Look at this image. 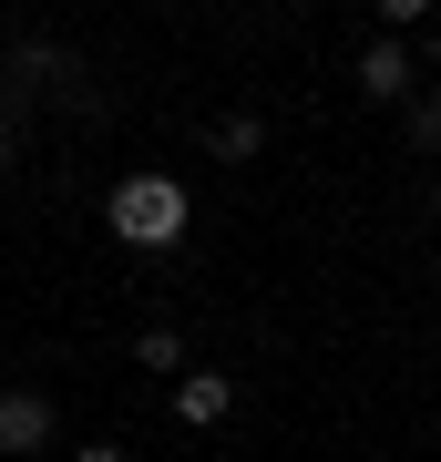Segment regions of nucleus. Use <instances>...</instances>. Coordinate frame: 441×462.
I'll list each match as a JSON object with an SVG mask.
<instances>
[{"mask_svg": "<svg viewBox=\"0 0 441 462\" xmlns=\"http://www.w3.org/2000/svg\"><path fill=\"white\" fill-rule=\"evenodd\" d=\"M103 216H114V247H185V226H196V196H185V175H124L114 196H103Z\"/></svg>", "mask_w": 441, "mask_h": 462, "instance_id": "1", "label": "nucleus"}, {"mask_svg": "<svg viewBox=\"0 0 441 462\" xmlns=\"http://www.w3.org/2000/svg\"><path fill=\"white\" fill-rule=\"evenodd\" d=\"M410 83H421V72H410V51H400V32H380V42H360V93H370V103H410Z\"/></svg>", "mask_w": 441, "mask_h": 462, "instance_id": "2", "label": "nucleus"}, {"mask_svg": "<svg viewBox=\"0 0 441 462\" xmlns=\"http://www.w3.org/2000/svg\"><path fill=\"white\" fill-rule=\"evenodd\" d=\"M226 411H236V380H226V370H185V380H175V421H185V431H216Z\"/></svg>", "mask_w": 441, "mask_h": 462, "instance_id": "3", "label": "nucleus"}, {"mask_svg": "<svg viewBox=\"0 0 441 462\" xmlns=\"http://www.w3.org/2000/svg\"><path fill=\"white\" fill-rule=\"evenodd\" d=\"M51 442V401L41 391H0V452H41Z\"/></svg>", "mask_w": 441, "mask_h": 462, "instance_id": "4", "label": "nucleus"}, {"mask_svg": "<svg viewBox=\"0 0 441 462\" xmlns=\"http://www.w3.org/2000/svg\"><path fill=\"white\" fill-rule=\"evenodd\" d=\"M257 144H267V124H257V114H226V124H216V154H226V165H246Z\"/></svg>", "mask_w": 441, "mask_h": 462, "instance_id": "5", "label": "nucleus"}, {"mask_svg": "<svg viewBox=\"0 0 441 462\" xmlns=\"http://www.w3.org/2000/svg\"><path fill=\"white\" fill-rule=\"evenodd\" d=\"M133 360H144V370H175V380H185V339H175V329H133Z\"/></svg>", "mask_w": 441, "mask_h": 462, "instance_id": "6", "label": "nucleus"}, {"mask_svg": "<svg viewBox=\"0 0 441 462\" xmlns=\"http://www.w3.org/2000/svg\"><path fill=\"white\" fill-rule=\"evenodd\" d=\"M410 144H421V154H441V93H421V103H410Z\"/></svg>", "mask_w": 441, "mask_h": 462, "instance_id": "7", "label": "nucleus"}, {"mask_svg": "<svg viewBox=\"0 0 441 462\" xmlns=\"http://www.w3.org/2000/svg\"><path fill=\"white\" fill-rule=\"evenodd\" d=\"M72 462H124V442H82V452H72Z\"/></svg>", "mask_w": 441, "mask_h": 462, "instance_id": "8", "label": "nucleus"}, {"mask_svg": "<svg viewBox=\"0 0 441 462\" xmlns=\"http://www.w3.org/2000/svg\"><path fill=\"white\" fill-rule=\"evenodd\" d=\"M0 165H11V103H0Z\"/></svg>", "mask_w": 441, "mask_h": 462, "instance_id": "9", "label": "nucleus"}, {"mask_svg": "<svg viewBox=\"0 0 441 462\" xmlns=\"http://www.w3.org/2000/svg\"><path fill=\"white\" fill-rule=\"evenodd\" d=\"M431 83H441V42H431Z\"/></svg>", "mask_w": 441, "mask_h": 462, "instance_id": "10", "label": "nucleus"}]
</instances>
